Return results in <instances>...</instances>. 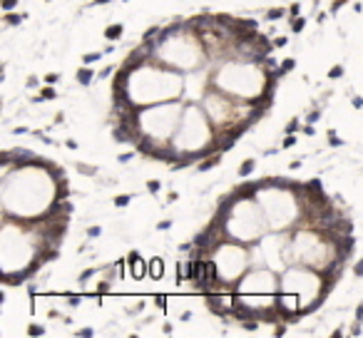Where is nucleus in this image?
<instances>
[{"label": "nucleus", "instance_id": "obj_1", "mask_svg": "<svg viewBox=\"0 0 363 338\" xmlns=\"http://www.w3.org/2000/svg\"><path fill=\"white\" fill-rule=\"evenodd\" d=\"M214 254H217V259H214V261H217V266H219L222 286L234 288L239 278H242L244 269H247V261H249L247 249L239 247V242H222L217 249H214ZM222 286H219V288H222Z\"/></svg>", "mask_w": 363, "mask_h": 338}, {"label": "nucleus", "instance_id": "obj_2", "mask_svg": "<svg viewBox=\"0 0 363 338\" xmlns=\"http://www.w3.org/2000/svg\"><path fill=\"white\" fill-rule=\"evenodd\" d=\"M127 266H130V271H132V278H137V281L150 274V261H145V259L140 257V252L127 254Z\"/></svg>", "mask_w": 363, "mask_h": 338}, {"label": "nucleus", "instance_id": "obj_3", "mask_svg": "<svg viewBox=\"0 0 363 338\" xmlns=\"http://www.w3.org/2000/svg\"><path fill=\"white\" fill-rule=\"evenodd\" d=\"M222 154H224V152H212V154H209L207 159L199 162V164H197V172H209V169L219 167V162H222Z\"/></svg>", "mask_w": 363, "mask_h": 338}, {"label": "nucleus", "instance_id": "obj_4", "mask_svg": "<svg viewBox=\"0 0 363 338\" xmlns=\"http://www.w3.org/2000/svg\"><path fill=\"white\" fill-rule=\"evenodd\" d=\"M150 276L155 278V281H160V278L164 276V259L162 257L150 259Z\"/></svg>", "mask_w": 363, "mask_h": 338}, {"label": "nucleus", "instance_id": "obj_5", "mask_svg": "<svg viewBox=\"0 0 363 338\" xmlns=\"http://www.w3.org/2000/svg\"><path fill=\"white\" fill-rule=\"evenodd\" d=\"M75 77H77V82H80L82 87H87V85H92V80H95L97 75H95V70H92L90 65H82L80 70H77Z\"/></svg>", "mask_w": 363, "mask_h": 338}, {"label": "nucleus", "instance_id": "obj_6", "mask_svg": "<svg viewBox=\"0 0 363 338\" xmlns=\"http://www.w3.org/2000/svg\"><path fill=\"white\" fill-rule=\"evenodd\" d=\"M122 33H125V26H122V23H112V26H107L105 28V38L107 40H120L122 38Z\"/></svg>", "mask_w": 363, "mask_h": 338}, {"label": "nucleus", "instance_id": "obj_7", "mask_svg": "<svg viewBox=\"0 0 363 338\" xmlns=\"http://www.w3.org/2000/svg\"><path fill=\"white\" fill-rule=\"evenodd\" d=\"M254 169H257V159H244V164H239L237 174L244 179V177H249V174H252Z\"/></svg>", "mask_w": 363, "mask_h": 338}, {"label": "nucleus", "instance_id": "obj_8", "mask_svg": "<svg viewBox=\"0 0 363 338\" xmlns=\"http://www.w3.org/2000/svg\"><path fill=\"white\" fill-rule=\"evenodd\" d=\"M102 55H105V52H87V55H82V65H95V62H100L102 60Z\"/></svg>", "mask_w": 363, "mask_h": 338}, {"label": "nucleus", "instance_id": "obj_9", "mask_svg": "<svg viewBox=\"0 0 363 338\" xmlns=\"http://www.w3.org/2000/svg\"><path fill=\"white\" fill-rule=\"evenodd\" d=\"M21 21H28V13H21V16H16V13H6L8 26H21Z\"/></svg>", "mask_w": 363, "mask_h": 338}, {"label": "nucleus", "instance_id": "obj_10", "mask_svg": "<svg viewBox=\"0 0 363 338\" xmlns=\"http://www.w3.org/2000/svg\"><path fill=\"white\" fill-rule=\"evenodd\" d=\"M303 28H306V18H301V16L291 18V33H301Z\"/></svg>", "mask_w": 363, "mask_h": 338}, {"label": "nucleus", "instance_id": "obj_11", "mask_svg": "<svg viewBox=\"0 0 363 338\" xmlns=\"http://www.w3.org/2000/svg\"><path fill=\"white\" fill-rule=\"evenodd\" d=\"M130 202H132V194H117V197H115V207L117 209H125Z\"/></svg>", "mask_w": 363, "mask_h": 338}, {"label": "nucleus", "instance_id": "obj_12", "mask_svg": "<svg viewBox=\"0 0 363 338\" xmlns=\"http://www.w3.org/2000/svg\"><path fill=\"white\" fill-rule=\"evenodd\" d=\"M298 130H301V122H298V117H294V120L286 125V135H296Z\"/></svg>", "mask_w": 363, "mask_h": 338}, {"label": "nucleus", "instance_id": "obj_13", "mask_svg": "<svg viewBox=\"0 0 363 338\" xmlns=\"http://www.w3.org/2000/svg\"><path fill=\"white\" fill-rule=\"evenodd\" d=\"M97 271H100V269H87V271H82V274H80V278H77V281H80V288L85 286V281H87V278H92Z\"/></svg>", "mask_w": 363, "mask_h": 338}, {"label": "nucleus", "instance_id": "obj_14", "mask_svg": "<svg viewBox=\"0 0 363 338\" xmlns=\"http://www.w3.org/2000/svg\"><path fill=\"white\" fill-rule=\"evenodd\" d=\"M40 97H43V100H55L57 92L52 90V85H48V87H43V90H40Z\"/></svg>", "mask_w": 363, "mask_h": 338}, {"label": "nucleus", "instance_id": "obj_15", "mask_svg": "<svg viewBox=\"0 0 363 338\" xmlns=\"http://www.w3.org/2000/svg\"><path fill=\"white\" fill-rule=\"evenodd\" d=\"M160 189H162L160 179H150V182H147V192L150 194H160Z\"/></svg>", "mask_w": 363, "mask_h": 338}, {"label": "nucleus", "instance_id": "obj_16", "mask_svg": "<svg viewBox=\"0 0 363 338\" xmlns=\"http://www.w3.org/2000/svg\"><path fill=\"white\" fill-rule=\"evenodd\" d=\"M284 8H272V11L267 13V21H279V18H284Z\"/></svg>", "mask_w": 363, "mask_h": 338}, {"label": "nucleus", "instance_id": "obj_17", "mask_svg": "<svg viewBox=\"0 0 363 338\" xmlns=\"http://www.w3.org/2000/svg\"><path fill=\"white\" fill-rule=\"evenodd\" d=\"M338 77H343V65H333L328 70V80H338Z\"/></svg>", "mask_w": 363, "mask_h": 338}, {"label": "nucleus", "instance_id": "obj_18", "mask_svg": "<svg viewBox=\"0 0 363 338\" xmlns=\"http://www.w3.org/2000/svg\"><path fill=\"white\" fill-rule=\"evenodd\" d=\"M110 291H112V281H97V296L110 293Z\"/></svg>", "mask_w": 363, "mask_h": 338}, {"label": "nucleus", "instance_id": "obj_19", "mask_svg": "<svg viewBox=\"0 0 363 338\" xmlns=\"http://www.w3.org/2000/svg\"><path fill=\"white\" fill-rule=\"evenodd\" d=\"M328 145H331V147H341L343 145L341 137H336V130H328Z\"/></svg>", "mask_w": 363, "mask_h": 338}, {"label": "nucleus", "instance_id": "obj_20", "mask_svg": "<svg viewBox=\"0 0 363 338\" xmlns=\"http://www.w3.org/2000/svg\"><path fill=\"white\" fill-rule=\"evenodd\" d=\"M296 142H298L296 135H286V137H284V142H281V150H291Z\"/></svg>", "mask_w": 363, "mask_h": 338}, {"label": "nucleus", "instance_id": "obj_21", "mask_svg": "<svg viewBox=\"0 0 363 338\" xmlns=\"http://www.w3.org/2000/svg\"><path fill=\"white\" fill-rule=\"evenodd\" d=\"M43 333H45V328L38 326V323H30V326H28V336H43Z\"/></svg>", "mask_w": 363, "mask_h": 338}, {"label": "nucleus", "instance_id": "obj_22", "mask_svg": "<svg viewBox=\"0 0 363 338\" xmlns=\"http://www.w3.org/2000/svg\"><path fill=\"white\" fill-rule=\"evenodd\" d=\"M277 50H281V47H286L289 45V38L286 35H279V38H274V43H272Z\"/></svg>", "mask_w": 363, "mask_h": 338}, {"label": "nucleus", "instance_id": "obj_23", "mask_svg": "<svg viewBox=\"0 0 363 338\" xmlns=\"http://www.w3.org/2000/svg\"><path fill=\"white\" fill-rule=\"evenodd\" d=\"M346 3H348V0H333V3H331V11H328V13H331V16H336V13L341 11V8L346 6Z\"/></svg>", "mask_w": 363, "mask_h": 338}, {"label": "nucleus", "instance_id": "obj_24", "mask_svg": "<svg viewBox=\"0 0 363 338\" xmlns=\"http://www.w3.org/2000/svg\"><path fill=\"white\" fill-rule=\"evenodd\" d=\"M351 107H353V110H363V97L361 95H353L351 97Z\"/></svg>", "mask_w": 363, "mask_h": 338}, {"label": "nucleus", "instance_id": "obj_25", "mask_svg": "<svg viewBox=\"0 0 363 338\" xmlns=\"http://www.w3.org/2000/svg\"><path fill=\"white\" fill-rule=\"evenodd\" d=\"M43 80H45V85H55V82L60 80V75H57V72H48V75L43 77Z\"/></svg>", "mask_w": 363, "mask_h": 338}, {"label": "nucleus", "instance_id": "obj_26", "mask_svg": "<svg viewBox=\"0 0 363 338\" xmlns=\"http://www.w3.org/2000/svg\"><path fill=\"white\" fill-rule=\"evenodd\" d=\"M289 16H291V18L301 16V3H291V8H289Z\"/></svg>", "mask_w": 363, "mask_h": 338}, {"label": "nucleus", "instance_id": "obj_27", "mask_svg": "<svg viewBox=\"0 0 363 338\" xmlns=\"http://www.w3.org/2000/svg\"><path fill=\"white\" fill-rule=\"evenodd\" d=\"M306 120H308V125H316V122L321 120V110H313L311 115L306 117Z\"/></svg>", "mask_w": 363, "mask_h": 338}, {"label": "nucleus", "instance_id": "obj_28", "mask_svg": "<svg viewBox=\"0 0 363 338\" xmlns=\"http://www.w3.org/2000/svg\"><path fill=\"white\" fill-rule=\"evenodd\" d=\"M102 234V227H90L87 229V239H97Z\"/></svg>", "mask_w": 363, "mask_h": 338}, {"label": "nucleus", "instance_id": "obj_29", "mask_svg": "<svg viewBox=\"0 0 363 338\" xmlns=\"http://www.w3.org/2000/svg\"><path fill=\"white\" fill-rule=\"evenodd\" d=\"M77 172H82V174H95L97 169H95V167H87V164H77Z\"/></svg>", "mask_w": 363, "mask_h": 338}, {"label": "nucleus", "instance_id": "obj_30", "mask_svg": "<svg viewBox=\"0 0 363 338\" xmlns=\"http://www.w3.org/2000/svg\"><path fill=\"white\" fill-rule=\"evenodd\" d=\"M353 274H356V276H358V278H361V276H363V259H358V261H356V264H353Z\"/></svg>", "mask_w": 363, "mask_h": 338}, {"label": "nucleus", "instance_id": "obj_31", "mask_svg": "<svg viewBox=\"0 0 363 338\" xmlns=\"http://www.w3.org/2000/svg\"><path fill=\"white\" fill-rule=\"evenodd\" d=\"M132 157H135V152H122V154L117 157V162H122V164H127V162H130Z\"/></svg>", "mask_w": 363, "mask_h": 338}, {"label": "nucleus", "instance_id": "obj_32", "mask_svg": "<svg viewBox=\"0 0 363 338\" xmlns=\"http://www.w3.org/2000/svg\"><path fill=\"white\" fill-rule=\"evenodd\" d=\"M155 306L162 308V311H167V296H157L155 298Z\"/></svg>", "mask_w": 363, "mask_h": 338}, {"label": "nucleus", "instance_id": "obj_33", "mask_svg": "<svg viewBox=\"0 0 363 338\" xmlns=\"http://www.w3.org/2000/svg\"><path fill=\"white\" fill-rule=\"evenodd\" d=\"M157 229H162V232H167V229H172V222H169V219H164V222L157 224Z\"/></svg>", "mask_w": 363, "mask_h": 338}, {"label": "nucleus", "instance_id": "obj_34", "mask_svg": "<svg viewBox=\"0 0 363 338\" xmlns=\"http://www.w3.org/2000/svg\"><path fill=\"white\" fill-rule=\"evenodd\" d=\"M112 72H115V67H105V70L100 72V80H105V77H110Z\"/></svg>", "mask_w": 363, "mask_h": 338}, {"label": "nucleus", "instance_id": "obj_35", "mask_svg": "<svg viewBox=\"0 0 363 338\" xmlns=\"http://www.w3.org/2000/svg\"><path fill=\"white\" fill-rule=\"evenodd\" d=\"M38 85H40V80H38L35 75H30V77H28V87H38Z\"/></svg>", "mask_w": 363, "mask_h": 338}, {"label": "nucleus", "instance_id": "obj_36", "mask_svg": "<svg viewBox=\"0 0 363 338\" xmlns=\"http://www.w3.org/2000/svg\"><path fill=\"white\" fill-rule=\"evenodd\" d=\"M179 318H182V323H189V321H192V311H184Z\"/></svg>", "mask_w": 363, "mask_h": 338}, {"label": "nucleus", "instance_id": "obj_37", "mask_svg": "<svg viewBox=\"0 0 363 338\" xmlns=\"http://www.w3.org/2000/svg\"><path fill=\"white\" fill-rule=\"evenodd\" d=\"M303 135H308V137L316 135V130H313V125H306V127H303Z\"/></svg>", "mask_w": 363, "mask_h": 338}, {"label": "nucleus", "instance_id": "obj_38", "mask_svg": "<svg viewBox=\"0 0 363 338\" xmlns=\"http://www.w3.org/2000/svg\"><path fill=\"white\" fill-rule=\"evenodd\" d=\"M92 333H95L92 328H80V331H77V336H92Z\"/></svg>", "mask_w": 363, "mask_h": 338}, {"label": "nucleus", "instance_id": "obj_39", "mask_svg": "<svg viewBox=\"0 0 363 338\" xmlns=\"http://www.w3.org/2000/svg\"><path fill=\"white\" fill-rule=\"evenodd\" d=\"M28 127H13V135H26Z\"/></svg>", "mask_w": 363, "mask_h": 338}, {"label": "nucleus", "instance_id": "obj_40", "mask_svg": "<svg viewBox=\"0 0 363 338\" xmlns=\"http://www.w3.org/2000/svg\"><path fill=\"white\" fill-rule=\"evenodd\" d=\"M328 18V13H316V21H318V26H321L323 21H326Z\"/></svg>", "mask_w": 363, "mask_h": 338}, {"label": "nucleus", "instance_id": "obj_41", "mask_svg": "<svg viewBox=\"0 0 363 338\" xmlns=\"http://www.w3.org/2000/svg\"><path fill=\"white\" fill-rule=\"evenodd\" d=\"M65 147H67V150H77V142H75V140H67V142H65Z\"/></svg>", "mask_w": 363, "mask_h": 338}, {"label": "nucleus", "instance_id": "obj_42", "mask_svg": "<svg viewBox=\"0 0 363 338\" xmlns=\"http://www.w3.org/2000/svg\"><path fill=\"white\" fill-rule=\"evenodd\" d=\"M289 167H291V169H301V159H294Z\"/></svg>", "mask_w": 363, "mask_h": 338}, {"label": "nucleus", "instance_id": "obj_43", "mask_svg": "<svg viewBox=\"0 0 363 338\" xmlns=\"http://www.w3.org/2000/svg\"><path fill=\"white\" fill-rule=\"evenodd\" d=\"M107 3H112V0H92V6H107Z\"/></svg>", "mask_w": 363, "mask_h": 338}, {"label": "nucleus", "instance_id": "obj_44", "mask_svg": "<svg viewBox=\"0 0 363 338\" xmlns=\"http://www.w3.org/2000/svg\"><path fill=\"white\" fill-rule=\"evenodd\" d=\"M70 306H72V308H75V306H80V298H77V296H72V298H70Z\"/></svg>", "mask_w": 363, "mask_h": 338}, {"label": "nucleus", "instance_id": "obj_45", "mask_svg": "<svg viewBox=\"0 0 363 338\" xmlns=\"http://www.w3.org/2000/svg\"><path fill=\"white\" fill-rule=\"evenodd\" d=\"M62 120H65V115H62V112H60V115H55V125H62Z\"/></svg>", "mask_w": 363, "mask_h": 338}, {"label": "nucleus", "instance_id": "obj_46", "mask_svg": "<svg viewBox=\"0 0 363 338\" xmlns=\"http://www.w3.org/2000/svg\"><path fill=\"white\" fill-rule=\"evenodd\" d=\"M45 3H52V0H45Z\"/></svg>", "mask_w": 363, "mask_h": 338}]
</instances>
